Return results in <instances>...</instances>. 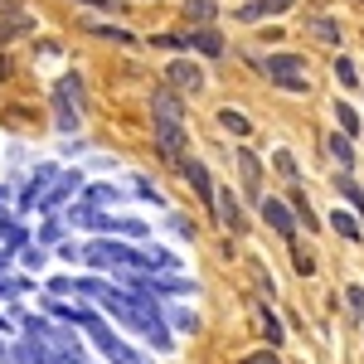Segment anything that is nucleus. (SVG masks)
<instances>
[{
    "instance_id": "nucleus-1",
    "label": "nucleus",
    "mask_w": 364,
    "mask_h": 364,
    "mask_svg": "<svg viewBox=\"0 0 364 364\" xmlns=\"http://www.w3.org/2000/svg\"><path fill=\"white\" fill-rule=\"evenodd\" d=\"M262 73L282 92H311V73H306V58L301 54H267L262 58Z\"/></svg>"
},
{
    "instance_id": "nucleus-2",
    "label": "nucleus",
    "mask_w": 364,
    "mask_h": 364,
    "mask_svg": "<svg viewBox=\"0 0 364 364\" xmlns=\"http://www.w3.org/2000/svg\"><path fill=\"white\" fill-rule=\"evenodd\" d=\"M73 195H83V170H58V180L34 199V214L49 219V214H58L63 204H73Z\"/></svg>"
},
{
    "instance_id": "nucleus-3",
    "label": "nucleus",
    "mask_w": 364,
    "mask_h": 364,
    "mask_svg": "<svg viewBox=\"0 0 364 364\" xmlns=\"http://www.w3.org/2000/svg\"><path fill=\"white\" fill-rule=\"evenodd\" d=\"M87 336H92V345H97V350H102V360H112V364H146L136 355V350H132V345H127V340L122 336H112V331H107V321H102V316H97V321H92V326H83Z\"/></svg>"
},
{
    "instance_id": "nucleus-4",
    "label": "nucleus",
    "mask_w": 364,
    "mask_h": 364,
    "mask_svg": "<svg viewBox=\"0 0 364 364\" xmlns=\"http://www.w3.org/2000/svg\"><path fill=\"white\" fill-rule=\"evenodd\" d=\"M151 136H156V151L166 156L170 166L190 156V132H185V122H151Z\"/></svg>"
},
{
    "instance_id": "nucleus-5",
    "label": "nucleus",
    "mask_w": 364,
    "mask_h": 364,
    "mask_svg": "<svg viewBox=\"0 0 364 364\" xmlns=\"http://www.w3.org/2000/svg\"><path fill=\"white\" fill-rule=\"evenodd\" d=\"M166 87H175L180 97H195V92H204V68H199L195 58H170L166 63Z\"/></svg>"
},
{
    "instance_id": "nucleus-6",
    "label": "nucleus",
    "mask_w": 364,
    "mask_h": 364,
    "mask_svg": "<svg viewBox=\"0 0 364 364\" xmlns=\"http://www.w3.org/2000/svg\"><path fill=\"white\" fill-rule=\"evenodd\" d=\"M257 209H262V224L272 228L277 238H287V243H296V214L287 209V199L262 195V199H257Z\"/></svg>"
},
{
    "instance_id": "nucleus-7",
    "label": "nucleus",
    "mask_w": 364,
    "mask_h": 364,
    "mask_svg": "<svg viewBox=\"0 0 364 364\" xmlns=\"http://www.w3.org/2000/svg\"><path fill=\"white\" fill-rule=\"evenodd\" d=\"M175 170L185 175V185L195 190L199 204H204V209H214V175H209V166L195 161V156H185V161H175Z\"/></svg>"
},
{
    "instance_id": "nucleus-8",
    "label": "nucleus",
    "mask_w": 364,
    "mask_h": 364,
    "mask_svg": "<svg viewBox=\"0 0 364 364\" xmlns=\"http://www.w3.org/2000/svg\"><path fill=\"white\" fill-rule=\"evenodd\" d=\"M180 44H185L190 54H204V58H224L228 54L224 34H219L214 25H199V29H190V34H180Z\"/></svg>"
},
{
    "instance_id": "nucleus-9",
    "label": "nucleus",
    "mask_w": 364,
    "mask_h": 364,
    "mask_svg": "<svg viewBox=\"0 0 364 364\" xmlns=\"http://www.w3.org/2000/svg\"><path fill=\"white\" fill-rule=\"evenodd\" d=\"M214 219H219V224H224L228 233H243V228H248L238 195H233V190H219V185H214Z\"/></svg>"
},
{
    "instance_id": "nucleus-10",
    "label": "nucleus",
    "mask_w": 364,
    "mask_h": 364,
    "mask_svg": "<svg viewBox=\"0 0 364 364\" xmlns=\"http://www.w3.org/2000/svg\"><path fill=\"white\" fill-rule=\"evenodd\" d=\"M54 180H58V166H39V170H34V175L25 180V190H20V199H15V214H29V209H34V199L44 195Z\"/></svg>"
},
{
    "instance_id": "nucleus-11",
    "label": "nucleus",
    "mask_w": 364,
    "mask_h": 364,
    "mask_svg": "<svg viewBox=\"0 0 364 364\" xmlns=\"http://www.w3.org/2000/svg\"><path fill=\"white\" fill-rule=\"evenodd\" d=\"M151 122H185V97L175 87H156L151 92Z\"/></svg>"
},
{
    "instance_id": "nucleus-12",
    "label": "nucleus",
    "mask_w": 364,
    "mask_h": 364,
    "mask_svg": "<svg viewBox=\"0 0 364 364\" xmlns=\"http://www.w3.org/2000/svg\"><path fill=\"white\" fill-rule=\"evenodd\" d=\"M238 175H243V190H248V199L257 204V199H262V161L252 156L248 146H238Z\"/></svg>"
},
{
    "instance_id": "nucleus-13",
    "label": "nucleus",
    "mask_w": 364,
    "mask_h": 364,
    "mask_svg": "<svg viewBox=\"0 0 364 364\" xmlns=\"http://www.w3.org/2000/svg\"><path fill=\"white\" fill-rule=\"evenodd\" d=\"M287 10H291V0H248V5H238V10H233V20L257 25V20H267V15H287Z\"/></svg>"
},
{
    "instance_id": "nucleus-14",
    "label": "nucleus",
    "mask_w": 364,
    "mask_h": 364,
    "mask_svg": "<svg viewBox=\"0 0 364 364\" xmlns=\"http://www.w3.org/2000/svg\"><path fill=\"white\" fill-rule=\"evenodd\" d=\"M102 233L107 238H132V243H141L151 228L141 224V219H117V214H107V224H102Z\"/></svg>"
},
{
    "instance_id": "nucleus-15",
    "label": "nucleus",
    "mask_w": 364,
    "mask_h": 364,
    "mask_svg": "<svg viewBox=\"0 0 364 364\" xmlns=\"http://www.w3.org/2000/svg\"><path fill=\"white\" fill-rule=\"evenodd\" d=\"M54 127L63 132V136H78V132H83V112H78L73 102H63V97H54Z\"/></svg>"
},
{
    "instance_id": "nucleus-16",
    "label": "nucleus",
    "mask_w": 364,
    "mask_h": 364,
    "mask_svg": "<svg viewBox=\"0 0 364 364\" xmlns=\"http://www.w3.org/2000/svg\"><path fill=\"white\" fill-rule=\"evenodd\" d=\"M87 34H97V39H107V44H122V49H127V44H136V34H132V29H122V25H107V20H87Z\"/></svg>"
},
{
    "instance_id": "nucleus-17",
    "label": "nucleus",
    "mask_w": 364,
    "mask_h": 364,
    "mask_svg": "<svg viewBox=\"0 0 364 364\" xmlns=\"http://www.w3.org/2000/svg\"><path fill=\"white\" fill-rule=\"evenodd\" d=\"M122 199H127V195H122L117 185H87V190H83V204H92V209H107V204L117 209Z\"/></svg>"
},
{
    "instance_id": "nucleus-18",
    "label": "nucleus",
    "mask_w": 364,
    "mask_h": 364,
    "mask_svg": "<svg viewBox=\"0 0 364 364\" xmlns=\"http://www.w3.org/2000/svg\"><path fill=\"white\" fill-rule=\"evenodd\" d=\"M306 34H311V39H321V44H340V25L331 20V15H311Z\"/></svg>"
},
{
    "instance_id": "nucleus-19",
    "label": "nucleus",
    "mask_w": 364,
    "mask_h": 364,
    "mask_svg": "<svg viewBox=\"0 0 364 364\" xmlns=\"http://www.w3.org/2000/svg\"><path fill=\"white\" fill-rule=\"evenodd\" d=\"M219 127H224L228 136H238V141L252 136V122H248L243 112H238V107H224V112H219Z\"/></svg>"
},
{
    "instance_id": "nucleus-20",
    "label": "nucleus",
    "mask_w": 364,
    "mask_h": 364,
    "mask_svg": "<svg viewBox=\"0 0 364 364\" xmlns=\"http://www.w3.org/2000/svg\"><path fill=\"white\" fill-rule=\"evenodd\" d=\"M54 97L73 102V107L83 112V78H78V73H63V78H58V87H54Z\"/></svg>"
},
{
    "instance_id": "nucleus-21",
    "label": "nucleus",
    "mask_w": 364,
    "mask_h": 364,
    "mask_svg": "<svg viewBox=\"0 0 364 364\" xmlns=\"http://www.w3.org/2000/svg\"><path fill=\"white\" fill-rule=\"evenodd\" d=\"M257 326H262V336H267V350H277L282 340H287V331H282V321H277V311H257Z\"/></svg>"
},
{
    "instance_id": "nucleus-22",
    "label": "nucleus",
    "mask_w": 364,
    "mask_h": 364,
    "mask_svg": "<svg viewBox=\"0 0 364 364\" xmlns=\"http://www.w3.org/2000/svg\"><path fill=\"white\" fill-rule=\"evenodd\" d=\"M63 238H68V224H63L58 214H49V219H44V228H39V248H58Z\"/></svg>"
},
{
    "instance_id": "nucleus-23",
    "label": "nucleus",
    "mask_w": 364,
    "mask_h": 364,
    "mask_svg": "<svg viewBox=\"0 0 364 364\" xmlns=\"http://www.w3.org/2000/svg\"><path fill=\"white\" fill-rule=\"evenodd\" d=\"M336 190L350 199V209H364V185L350 175V170H340V175H336Z\"/></svg>"
},
{
    "instance_id": "nucleus-24",
    "label": "nucleus",
    "mask_w": 364,
    "mask_h": 364,
    "mask_svg": "<svg viewBox=\"0 0 364 364\" xmlns=\"http://www.w3.org/2000/svg\"><path fill=\"white\" fill-rule=\"evenodd\" d=\"M331 228H336L340 238H350V243H360L364 233H360V219H355V214H345V209H336V214H331Z\"/></svg>"
},
{
    "instance_id": "nucleus-25",
    "label": "nucleus",
    "mask_w": 364,
    "mask_h": 364,
    "mask_svg": "<svg viewBox=\"0 0 364 364\" xmlns=\"http://www.w3.org/2000/svg\"><path fill=\"white\" fill-rule=\"evenodd\" d=\"M326 146H331V156L340 161V170H355V146H350V136H345V132H336Z\"/></svg>"
},
{
    "instance_id": "nucleus-26",
    "label": "nucleus",
    "mask_w": 364,
    "mask_h": 364,
    "mask_svg": "<svg viewBox=\"0 0 364 364\" xmlns=\"http://www.w3.org/2000/svg\"><path fill=\"white\" fill-rule=\"evenodd\" d=\"M185 15H190L195 29H199V25H214V15H219V10H214V0H185Z\"/></svg>"
},
{
    "instance_id": "nucleus-27",
    "label": "nucleus",
    "mask_w": 364,
    "mask_h": 364,
    "mask_svg": "<svg viewBox=\"0 0 364 364\" xmlns=\"http://www.w3.org/2000/svg\"><path fill=\"white\" fill-rule=\"evenodd\" d=\"M20 291H29V277H10V272H0V301H15Z\"/></svg>"
},
{
    "instance_id": "nucleus-28",
    "label": "nucleus",
    "mask_w": 364,
    "mask_h": 364,
    "mask_svg": "<svg viewBox=\"0 0 364 364\" xmlns=\"http://www.w3.org/2000/svg\"><path fill=\"white\" fill-rule=\"evenodd\" d=\"M132 190H136V199H146V204H161V209H166V195H161V190L146 180V175H136V180H132Z\"/></svg>"
},
{
    "instance_id": "nucleus-29",
    "label": "nucleus",
    "mask_w": 364,
    "mask_h": 364,
    "mask_svg": "<svg viewBox=\"0 0 364 364\" xmlns=\"http://www.w3.org/2000/svg\"><path fill=\"white\" fill-rule=\"evenodd\" d=\"M166 316H170V326H175V331H190V336H195V331H199V316H195V311L175 306V311H166Z\"/></svg>"
},
{
    "instance_id": "nucleus-30",
    "label": "nucleus",
    "mask_w": 364,
    "mask_h": 364,
    "mask_svg": "<svg viewBox=\"0 0 364 364\" xmlns=\"http://www.w3.org/2000/svg\"><path fill=\"white\" fill-rule=\"evenodd\" d=\"M336 117H340V132H345V136H360V112H355V107L336 102Z\"/></svg>"
},
{
    "instance_id": "nucleus-31",
    "label": "nucleus",
    "mask_w": 364,
    "mask_h": 364,
    "mask_svg": "<svg viewBox=\"0 0 364 364\" xmlns=\"http://www.w3.org/2000/svg\"><path fill=\"white\" fill-rule=\"evenodd\" d=\"M20 262H25L29 272H44V262H49V252L39 248V243H29V248H20Z\"/></svg>"
},
{
    "instance_id": "nucleus-32",
    "label": "nucleus",
    "mask_w": 364,
    "mask_h": 364,
    "mask_svg": "<svg viewBox=\"0 0 364 364\" xmlns=\"http://www.w3.org/2000/svg\"><path fill=\"white\" fill-rule=\"evenodd\" d=\"M272 161H277V170L287 175V180H291V185H296V175H301V170H296V156H291V151H277Z\"/></svg>"
},
{
    "instance_id": "nucleus-33",
    "label": "nucleus",
    "mask_w": 364,
    "mask_h": 364,
    "mask_svg": "<svg viewBox=\"0 0 364 364\" xmlns=\"http://www.w3.org/2000/svg\"><path fill=\"white\" fill-rule=\"evenodd\" d=\"M336 78H340L345 87H355V83H360V78H355V63H350V58H336Z\"/></svg>"
},
{
    "instance_id": "nucleus-34",
    "label": "nucleus",
    "mask_w": 364,
    "mask_h": 364,
    "mask_svg": "<svg viewBox=\"0 0 364 364\" xmlns=\"http://www.w3.org/2000/svg\"><path fill=\"white\" fill-rule=\"evenodd\" d=\"M238 364H282V360H277V350H252V355H243Z\"/></svg>"
},
{
    "instance_id": "nucleus-35",
    "label": "nucleus",
    "mask_w": 364,
    "mask_h": 364,
    "mask_svg": "<svg viewBox=\"0 0 364 364\" xmlns=\"http://www.w3.org/2000/svg\"><path fill=\"white\" fill-rule=\"evenodd\" d=\"M58 257H63V262H83V243H68V238H63V243H58Z\"/></svg>"
},
{
    "instance_id": "nucleus-36",
    "label": "nucleus",
    "mask_w": 364,
    "mask_h": 364,
    "mask_svg": "<svg viewBox=\"0 0 364 364\" xmlns=\"http://www.w3.org/2000/svg\"><path fill=\"white\" fill-rule=\"evenodd\" d=\"M345 301H350V316L360 321V316H364V291H360V287H350V291H345Z\"/></svg>"
},
{
    "instance_id": "nucleus-37",
    "label": "nucleus",
    "mask_w": 364,
    "mask_h": 364,
    "mask_svg": "<svg viewBox=\"0 0 364 364\" xmlns=\"http://www.w3.org/2000/svg\"><path fill=\"white\" fill-rule=\"evenodd\" d=\"M170 228H175L180 238H195V224H190V219H180V214H170Z\"/></svg>"
},
{
    "instance_id": "nucleus-38",
    "label": "nucleus",
    "mask_w": 364,
    "mask_h": 364,
    "mask_svg": "<svg viewBox=\"0 0 364 364\" xmlns=\"http://www.w3.org/2000/svg\"><path fill=\"white\" fill-rule=\"evenodd\" d=\"M291 257H296V272H301V277H311V272H316V262H311V252H291Z\"/></svg>"
},
{
    "instance_id": "nucleus-39",
    "label": "nucleus",
    "mask_w": 364,
    "mask_h": 364,
    "mask_svg": "<svg viewBox=\"0 0 364 364\" xmlns=\"http://www.w3.org/2000/svg\"><path fill=\"white\" fill-rule=\"evenodd\" d=\"M73 291V277H54L49 282V296H68Z\"/></svg>"
},
{
    "instance_id": "nucleus-40",
    "label": "nucleus",
    "mask_w": 364,
    "mask_h": 364,
    "mask_svg": "<svg viewBox=\"0 0 364 364\" xmlns=\"http://www.w3.org/2000/svg\"><path fill=\"white\" fill-rule=\"evenodd\" d=\"M78 5H92V10H117L112 0H78Z\"/></svg>"
},
{
    "instance_id": "nucleus-41",
    "label": "nucleus",
    "mask_w": 364,
    "mask_h": 364,
    "mask_svg": "<svg viewBox=\"0 0 364 364\" xmlns=\"http://www.w3.org/2000/svg\"><path fill=\"white\" fill-rule=\"evenodd\" d=\"M10 262H15V252H10V248H0V272H10Z\"/></svg>"
},
{
    "instance_id": "nucleus-42",
    "label": "nucleus",
    "mask_w": 364,
    "mask_h": 364,
    "mask_svg": "<svg viewBox=\"0 0 364 364\" xmlns=\"http://www.w3.org/2000/svg\"><path fill=\"white\" fill-rule=\"evenodd\" d=\"M0 364H10V345H5V336H0Z\"/></svg>"
},
{
    "instance_id": "nucleus-43",
    "label": "nucleus",
    "mask_w": 364,
    "mask_h": 364,
    "mask_svg": "<svg viewBox=\"0 0 364 364\" xmlns=\"http://www.w3.org/2000/svg\"><path fill=\"white\" fill-rule=\"evenodd\" d=\"M5 331H10V321H5V316H0V336H5Z\"/></svg>"
},
{
    "instance_id": "nucleus-44",
    "label": "nucleus",
    "mask_w": 364,
    "mask_h": 364,
    "mask_svg": "<svg viewBox=\"0 0 364 364\" xmlns=\"http://www.w3.org/2000/svg\"><path fill=\"white\" fill-rule=\"evenodd\" d=\"M5 195H10V190H5V185H0V204H5Z\"/></svg>"
}]
</instances>
